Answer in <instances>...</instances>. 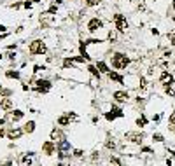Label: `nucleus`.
<instances>
[{
  "label": "nucleus",
  "mask_w": 175,
  "mask_h": 166,
  "mask_svg": "<svg viewBox=\"0 0 175 166\" xmlns=\"http://www.w3.org/2000/svg\"><path fill=\"white\" fill-rule=\"evenodd\" d=\"M172 19H173V21H175V16H173V18H172Z\"/></svg>",
  "instance_id": "45"
},
{
  "label": "nucleus",
  "mask_w": 175,
  "mask_h": 166,
  "mask_svg": "<svg viewBox=\"0 0 175 166\" xmlns=\"http://www.w3.org/2000/svg\"><path fill=\"white\" fill-rule=\"evenodd\" d=\"M145 138V135L142 131H128L124 133V140L126 144H133V145H142V142Z\"/></svg>",
  "instance_id": "2"
},
{
  "label": "nucleus",
  "mask_w": 175,
  "mask_h": 166,
  "mask_svg": "<svg viewBox=\"0 0 175 166\" xmlns=\"http://www.w3.org/2000/svg\"><path fill=\"white\" fill-rule=\"evenodd\" d=\"M130 100H131V98H130V93H128V91L117 89V91L112 93V102L117 103V105H124V103H128Z\"/></svg>",
  "instance_id": "4"
},
{
  "label": "nucleus",
  "mask_w": 175,
  "mask_h": 166,
  "mask_svg": "<svg viewBox=\"0 0 175 166\" xmlns=\"http://www.w3.org/2000/svg\"><path fill=\"white\" fill-rule=\"evenodd\" d=\"M168 124H175V110L170 114V117H168Z\"/></svg>",
  "instance_id": "32"
},
{
  "label": "nucleus",
  "mask_w": 175,
  "mask_h": 166,
  "mask_svg": "<svg viewBox=\"0 0 175 166\" xmlns=\"http://www.w3.org/2000/svg\"><path fill=\"white\" fill-rule=\"evenodd\" d=\"M137 126H140V128H145L147 124H149V119L145 117V114H140V117H137Z\"/></svg>",
  "instance_id": "22"
},
{
  "label": "nucleus",
  "mask_w": 175,
  "mask_h": 166,
  "mask_svg": "<svg viewBox=\"0 0 175 166\" xmlns=\"http://www.w3.org/2000/svg\"><path fill=\"white\" fill-rule=\"evenodd\" d=\"M103 145H105V149H107V150H112V152H114V150L117 149V144H116V140H114V138L110 137V133L107 135V140H105Z\"/></svg>",
  "instance_id": "16"
},
{
  "label": "nucleus",
  "mask_w": 175,
  "mask_h": 166,
  "mask_svg": "<svg viewBox=\"0 0 175 166\" xmlns=\"http://www.w3.org/2000/svg\"><path fill=\"white\" fill-rule=\"evenodd\" d=\"M32 2H35V4H37V2H40V0H32Z\"/></svg>",
  "instance_id": "43"
},
{
  "label": "nucleus",
  "mask_w": 175,
  "mask_h": 166,
  "mask_svg": "<svg viewBox=\"0 0 175 166\" xmlns=\"http://www.w3.org/2000/svg\"><path fill=\"white\" fill-rule=\"evenodd\" d=\"M56 12V5H51V7H49V12L47 14H54Z\"/></svg>",
  "instance_id": "39"
},
{
  "label": "nucleus",
  "mask_w": 175,
  "mask_h": 166,
  "mask_svg": "<svg viewBox=\"0 0 175 166\" xmlns=\"http://www.w3.org/2000/svg\"><path fill=\"white\" fill-rule=\"evenodd\" d=\"M54 166H68V164H65V163H61V161H58V163H56Z\"/></svg>",
  "instance_id": "42"
},
{
  "label": "nucleus",
  "mask_w": 175,
  "mask_h": 166,
  "mask_svg": "<svg viewBox=\"0 0 175 166\" xmlns=\"http://www.w3.org/2000/svg\"><path fill=\"white\" fill-rule=\"evenodd\" d=\"M0 166H14V161L12 159H7V161H4Z\"/></svg>",
  "instance_id": "34"
},
{
  "label": "nucleus",
  "mask_w": 175,
  "mask_h": 166,
  "mask_svg": "<svg viewBox=\"0 0 175 166\" xmlns=\"http://www.w3.org/2000/svg\"><path fill=\"white\" fill-rule=\"evenodd\" d=\"M109 161H110L112 166H123V163H121V159H119L117 156H110V159Z\"/></svg>",
  "instance_id": "28"
},
{
  "label": "nucleus",
  "mask_w": 175,
  "mask_h": 166,
  "mask_svg": "<svg viewBox=\"0 0 175 166\" xmlns=\"http://www.w3.org/2000/svg\"><path fill=\"white\" fill-rule=\"evenodd\" d=\"M159 84L165 88V86H173L175 84V79H173V75L168 72V70H163L159 74Z\"/></svg>",
  "instance_id": "11"
},
{
  "label": "nucleus",
  "mask_w": 175,
  "mask_h": 166,
  "mask_svg": "<svg viewBox=\"0 0 175 166\" xmlns=\"http://www.w3.org/2000/svg\"><path fill=\"white\" fill-rule=\"evenodd\" d=\"M5 30H7V28L4 26V25H0V33H5Z\"/></svg>",
  "instance_id": "41"
},
{
  "label": "nucleus",
  "mask_w": 175,
  "mask_h": 166,
  "mask_svg": "<svg viewBox=\"0 0 175 166\" xmlns=\"http://www.w3.org/2000/svg\"><path fill=\"white\" fill-rule=\"evenodd\" d=\"M110 112L116 116V119H117V117H124V112H123L121 107H117V103H112L110 105Z\"/></svg>",
  "instance_id": "20"
},
{
  "label": "nucleus",
  "mask_w": 175,
  "mask_h": 166,
  "mask_svg": "<svg viewBox=\"0 0 175 166\" xmlns=\"http://www.w3.org/2000/svg\"><path fill=\"white\" fill-rule=\"evenodd\" d=\"M89 161L93 163V164H95V163H98V161H100V152H98V150H93V152H91Z\"/></svg>",
  "instance_id": "27"
},
{
  "label": "nucleus",
  "mask_w": 175,
  "mask_h": 166,
  "mask_svg": "<svg viewBox=\"0 0 175 166\" xmlns=\"http://www.w3.org/2000/svg\"><path fill=\"white\" fill-rule=\"evenodd\" d=\"M152 142H156V144H163V142H165V137H163L161 133H152Z\"/></svg>",
  "instance_id": "26"
},
{
  "label": "nucleus",
  "mask_w": 175,
  "mask_h": 166,
  "mask_svg": "<svg viewBox=\"0 0 175 166\" xmlns=\"http://www.w3.org/2000/svg\"><path fill=\"white\" fill-rule=\"evenodd\" d=\"M51 88H53V84H51L49 79H37V81H35L33 91L39 93V95H46L47 91H51Z\"/></svg>",
  "instance_id": "3"
},
{
  "label": "nucleus",
  "mask_w": 175,
  "mask_h": 166,
  "mask_svg": "<svg viewBox=\"0 0 175 166\" xmlns=\"http://www.w3.org/2000/svg\"><path fill=\"white\" fill-rule=\"evenodd\" d=\"M18 163H19V166H33V157H30L26 152L19 154L18 156Z\"/></svg>",
  "instance_id": "15"
},
{
  "label": "nucleus",
  "mask_w": 175,
  "mask_h": 166,
  "mask_svg": "<svg viewBox=\"0 0 175 166\" xmlns=\"http://www.w3.org/2000/svg\"><path fill=\"white\" fill-rule=\"evenodd\" d=\"M23 116H25V112L19 110V109H12L11 110V117H9V121L12 123V124H16V123H19L21 119H23Z\"/></svg>",
  "instance_id": "14"
},
{
  "label": "nucleus",
  "mask_w": 175,
  "mask_h": 166,
  "mask_svg": "<svg viewBox=\"0 0 175 166\" xmlns=\"http://www.w3.org/2000/svg\"><path fill=\"white\" fill-rule=\"evenodd\" d=\"M56 149H58V154H63V156H67V157H72V145H70V140H61V142H58L56 144Z\"/></svg>",
  "instance_id": "6"
},
{
  "label": "nucleus",
  "mask_w": 175,
  "mask_h": 166,
  "mask_svg": "<svg viewBox=\"0 0 175 166\" xmlns=\"http://www.w3.org/2000/svg\"><path fill=\"white\" fill-rule=\"evenodd\" d=\"M7 58H9V60H14V58H16V54H14V53H9V54H7Z\"/></svg>",
  "instance_id": "40"
},
{
  "label": "nucleus",
  "mask_w": 175,
  "mask_h": 166,
  "mask_svg": "<svg viewBox=\"0 0 175 166\" xmlns=\"http://www.w3.org/2000/svg\"><path fill=\"white\" fill-rule=\"evenodd\" d=\"M23 5H25V9H32V2H30V0H26Z\"/></svg>",
  "instance_id": "37"
},
{
  "label": "nucleus",
  "mask_w": 175,
  "mask_h": 166,
  "mask_svg": "<svg viewBox=\"0 0 175 166\" xmlns=\"http://www.w3.org/2000/svg\"><path fill=\"white\" fill-rule=\"evenodd\" d=\"M98 121H100L98 116H93V117H91V123H93V124H98Z\"/></svg>",
  "instance_id": "38"
},
{
  "label": "nucleus",
  "mask_w": 175,
  "mask_h": 166,
  "mask_svg": "<svg viewBox=\"0 0 175 166\" xmlns=\"http://www.w3.org/2000/svg\"><path fill=\"white\" fill-rule=\"evenodd\" d=\"M114 23H116V28H117L119 33H124L128 30V21L123 14H114Z\"/></svg>",
  "instance_id": "9"
},
{
  "label": "nucleus",
  "mask_w": 175,
  "mask_h": 166,
  "mask_svg": "<svg viewBox=\"0 0 175 166\" xmlns=\"http://www.w3.org/2000/svg\"><path fill=\"white\" fill-rule=\"evenodd\" d=\"M54 144H58V142H61V140H67V135H65V131H63V128H60V126H56V128H53L51 130V138Z\"/></svg>",
  "instance_id": "10"
},
{
  "label": "nucleus",
  "mask_w": 175,
  "mask_h": 166,
  "mask_svg": "<svg viewBox=\"0 0 175 166\" xmlns=\"http://www.w3.org/2000/svg\"><path fill=\"white\" fill-rule=\"evenodd\" d=\"M109 40H110V42L116 40V33H114V32H110V33H109Z\"/></svg>",
  "instance_id": "36"
},
{
  "label": "nucleus",
  "mask_w": 175,
  "mask_h": 166,
  "mask_svg": "<svg viewBox=\"0 0 175 166\" xmlns=\"http://www.w3.org/2000/svg\"><path fill=\"white\" fill-rule=\"evenodd\" d=\"M172 5H173V9H175V0H173V4H172Z\"/></svg>",
  "instance_id": "44"
},
{
  "label": "nucleus",
  "mask_w": 175,
  "mask_h": 166,
  "mask_svg": "<svg viewBox=\"0 0 175 166\" xmlns=\"http://www.w3.org/2000/svg\"><path fill=\"white\" fill-rule=\"evenodd\" d=\"M14 109V102L12 98H0V110L4 112H11Z\"/></svg>",
  "instance_id": "13"
},
{
  "label": "nucleus",
  "mask_w": 175,
  "mask_h": 166,
  "mask_svg": "<svg viewBox=\"0 0 175 166\" xmlns=\"http://www.w3.org/2000/svg\"><path fill=\"white\" fill-rule=\"evenodd\" d=\"M58 152V149H56V144L53 140H46L44 144H42V154L46 156V157H51V156H54Z\"/></svg>",
  "instance_id": "7"
},
{
  "label": "nucleus",
  "mask_w": 175,
  "mask_h": 166,
  "mask_svg": "<svg viewBox=\"0 0 175 166\" xmlns=\"http://www.w3.org/2000/svg\"><path fill=\"white\" fill-rule=\"evenodd\" d=\"M103 28V21L98 19V18H93V19L88 21V30L89 32H98V30H102Z\"/></svg>",
  "instance_id": "12"
},
{
  "label": "nucleus",
  "mask_w": 175,
  "mask_h": 166,
  "mask_svg": "<svg viewBox=\"0 0 175 166\" xmlns=\"http://www.w3.org/2000/svg\"><path fill=\"white\" fill-rule=\"evenodd\" d=\"M25 133H23V128H19V126H11L9 130H5V137L9 140H19L21 137H23Z\"/></svg>",
  "instance_id": "8"
},
{
  "label": "nucleus",
  "mask_w": 175,
  "mask_h": 166,
  "mask_svg": "<svg viewBox=\"0 0 175 166\" xmlns=\"http://www.w3.org/2000/svg\"><path fill=\"white\" fill-rule=\"evenodd\" d=\"M84 150L82 149H72V157H75V159H82L84 157Z\"/></svg>",
  "instance_id": "23"
},
{
  "label": "nucleus",
  "mask_w": 175,
  "mask_h": 166,
  "mask_svg": "<svg viewBox=\"0 0 175 166\" xmlns=\"http://www.w3.org/2000/svg\"><path fill=\"white\" fill-rule=\"evenodd\" d=\"M35 121H28V123H25V126H23V133L25 135H32V133L35 131Z\"/></svg>",
  "instance_id": "18"
},
{
  "label": "nucleus",
  "mask_w": 175,
  "mask_h": 166,
  "mask_svg": "<svg viewBox=\"0 0 175 166\" xmlns=\"http://www.w3.org/2000/svg\"><path fill=\"white\" fill-rule=\"evenodd\" d=\"M107 75H109V79H110V81H116V82H119V84L124 82V77L121 75V74H117V72H114V70H110Z\"/></svg>",
  "instance_id": "19"
},
{
  "label": "nucleus",
  "mask_w": 175,
  "mask_h": 166,
  "mask_svg": "<svg viewBox=\"0 0 175 166\" xmlns=\"http://www.w3.org/2000/svg\"><path fill=\"white\" fill-rule=\"evenodd\" d=\"M88 70H89V74L93 77H96V79H100V77H102V74L98 72V68L95 67V65H89V67H88Z\"/></svg>",
  "instance_id": "25"
},
{
  "label": "nucleus",
  "mask_w": 175,
  "mask_h": 166,
  "mask_svg": "<svg viewBox=\"0 0 175 166\" xmlns=\"http://www.w3.org/2000/svg\"><path fill=\"white\" fill-rule=\"evenodd\" d=\"M70 123H72V121L68 119L67 114H63V116H60V117L56 119V124L60 126V128H67V126H70Z\"/></svg>",
  "instance_id": "17"
},
{
  "label": "nucleus",
  "mask_w": 175,
  "mask_h": 166,
  "mask_svg": "<svg viewBox=\"0 0 175 166\" xmlns=\"http://www.w3.org/2000/svg\"><path fill=\"white\" fill-rule=\"evenodd\" d=\"M95 67L98 68V72H100V74H109V72H110V68L107 67V63H103V61H96V65H95Z\"/></svg>",
  "instance_id": "21"
},
{
  "label": "nucleus",
  "mask_w": 175,
  "mask_h": 166,
  "mask_svg": "<svg viewBox=\"0 0 175 166\" xmlns=\"http://www.w3.org/2000/svg\"><path fill=\"white\" fill-rule=\"evenodd\" d=\"M5 77H7V79H19L21 74L18 72V70H7V72H5Z\"/></svg>",
  "instance_id": "24"
},
{
  "label": "nucleus",
  "mask_w": 175,
  "mask_h": 166,
  "mask_svg": "<svg viewBox=\"0 0 175 166\" xmlns=\"http://www.w3.org/2000/svg\"><path fill=\"white\" fill-rule=\"evenodd\" d=\"M110 60H112V67L116 70H124L130 65V58L126 54H123V53H114Z\"/></svg>",
  "instance_id": "1"
},
{
  "label": "nucleus",
  "mask_w": 175,
  "mask_h": 166,
  "mask_svg": "<svg viewBox=\"0 0 175 166\" xmlns=\"http://www.w3.org/2000/svg\"><path fill=\"white\" fill-rule=\"evenodd\" d=\"M5 137V126H0V138Z\"/></svg>",
  "instance_id": "35"
},
{
  "label": "nucleus",
  "mask_w": 175,
  "mask_h": 166,
  "mask_svg": "<svg viewBox=\"0 0 175 166\" xmlns=\"http://www.w3.org/2000/svg\"><path fill=\"white\" fill-rule=\"evenodd\" d=\"M28 51H30V54H44L46 51H47V47H46V44L42 40H33V42H30V47H28Z\"/></svg>",
  "instance_id": "5"
},
{
  "label": "nucleus",
  "mask_w": 175,
  "mask_h": 166,
  "mask_svg": "<svg viewBox=\"0 0 175 166\" xmlns=\"http://www.w3.org/2000/svg\"><path fill=\"white\" fill-rule=\"evenodd\" d=\"M40 70H46V67H44V65H42V67H40V65H35V67H33V72H35V74H39Z\"/></svg>",
  "instance_id": "33"
},
{
  "label": "nucleus",
  "mask_w": 175,
  "mask_h": 166,
  "mask_svg": "<svg viewBox=\"0 0 175 166\" xmlns=\"http://www.w3.org/2000/svg\"><path fill=\"white\" fill-rule=\"evenodd\" d=\"M165 93H166V96H170V98L175 96V89L172 86H165Z\"/></svg>",
  "instance_id": "29"
},
{
  "label": "nucleus",
  "mask_w": 175,
  "mask_h": 166,
  "mask_svg": "<svg viewBox=\"0 0 175 166\" xmlns=\"http://www.w3.org/2000/svg\"><path fill=\"white\" fill-rule=\"evenodd\" d=\"M103 116H105V119H107L109 123H112V121H116V116H114V114H112L110 110H109V112H105Z\"/></svg>",
  "instance_id": "30"
},
{
  "label": "nucleus",
  "mask_w": 175,
  "mask_h": 166,
  "mask_svg": "<svg viewBox=\"0 0 175 166\" xmlns=\"http://www.w3.org/2000/svg\"><path fill=\"white\" fill-rule=\"evenodd\" d=\"M140 152H145V154H154V150L151 147H140Z\"/></svg>",
  "instance_id": "31"
}]
</instances>
